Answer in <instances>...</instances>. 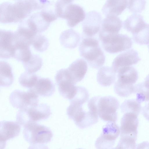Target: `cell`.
<instances>
[{"label":"cell","instance_id":"44dd1931","mask_svg":"<svg viewBox=\"0 0 149 149\" xmlns=\"http://www.w3.org/2000/svg\"><path fill=\"white\" fill-rule=\"evenodd\" d=\"M25 21L31 30L37 34L47 30L50 24L45 20L40 12L32 14Z\"/></svg>","mask_w":149,"mask_h":149},{"label":"cell","instance_id":"8d00e7d4","mask_svg":"<svg viewBox=\"0 0 149 149\" xmlns=\"http://www.w3.org/2000/svg\"><path fill=\"white\" fill-rule=\"evenodd\" d=\"M28 149H49L45 145L41 144H33L30 146Z\"/></svg>","mask_w":149,"mask_h":149},{"label":"cell","instance_id":"1f68e13d","mask_svg":"<svg viewBox=\"0 0 149 149\" xmlns=\"http://www.w3.org/2000/svg\"><path fill=\"white\" fill-rule=\"evenodd\" d=\"M132 38L136 43L141 44H149V24L145 26L138 32L132 34Z\"/></svg>","mask_w":149,"mask_h":149},{"label":"cell","instance_id":"8992f818","mask_svg":"<svg viewBox=\"0 0 149 149\" xmlns=\"http://www.w3.org/2000/svg\"><path fill=\"white\" fill-rule=\"evenodd\" d=\"M52 113L50 107L42 103L27 109L19 110L17 112L16 119L20 125L24 127L29 123L47 119Z\"/></svg>","mask_w":149,"mask_h":149},{"label":"cell","instance_id":"b9f144b4","mask_svg":"<svg viewBox=\"0 0 149 149\" xmlns=\"http://www.w3.org/2000/svg\"><path fill=\"white\" fill-rule=\"evenodd\" d=\"M77 149H84L81 148H77Z\"/></svg>","mask_w":149,"mask_h":149},{"label":"cell","instance_id":"74e56055","mask_svg":"<svg viewBox=\"0 0 149 149\" xmlns=\"http://www.w3.org/2000/svg\"><path fill=\"white\" fill-rule=\"evenodd\" d=\"M136 149H149V142L143 141L138 144Z\"/></svg>","mask_w":149,"mask_h":149},{"label":"cell","instance_id":"83f0119b","mask_svg":"<svg viewBox=\"0 0 149 149\" xmlns=\"http://www.w3.org/2000/svg\"><path fill=\"white\" fill-rule=\"evenodd\" d=\"M22 64L26 72L34 73L40 69L43 64V61L39 55L33 54L28 61Z\"/></svg>","mask_w":149,"mask_h":149},{"label":"cell","instance_id":"7c38bea8","mask_svg":"<svg viewBox=\"0 0 149 149\" xmlns=\"http://www.w3.org/2000/svg\"><path fill=\"white\" fill-rule=\"evenodd\" d=\"M120 133V128L116 123L109 122L103 127L101 134L95 141L96 148L111 149Z\"/></svg>","mask_w":149,"mask_h":149},{"label":"cell","instance_id":"7402d4cb","mask_svg":"<svg viewBox=\"0 0 149 149\" xmlns=\"http://www.w3.org/2000/svg\"><path fill=\"white\" fill-rule=\"evenodd\" d=\"M127 4V0H107L102 8V11L106 17L117 16L126 8Z\"/></svg>","mask_w":149,"mask_h":149},{"label":"cell","instance_id":"f35d334b","mask_svg":"<svg viewBox=\"0 0 149 149\" xmlns=\"http://www.w3.org/2000/svg\"><path fill=\"white\" fill-rule=\"evenodd\" d=\"M144 82L147 86L149 88V74L145 78Z\"/></svg>","mask_w":149,"mask_h":149},{"label":"cell","instance_id":"9c48e42d","mask_svg":"<svg viewBox=\"0 0 149 149\" xmlns=\"http://www.w3.org/2000/svg\"><path fill=\"white\" fill-rule=\"evenodd\" d=\"M120 103L116 98L110 96H98L97 101L98 115L103 120L116 123L117 120V110Z\"/></svg>","mask_w":149,"mask_h":149},{"label":"cell","instance_id":"4dcf8cb0","mask_svg":"<svg viewBox=\"0 0 149 149\" xmlns=\"http://www.w3.org/2000/svg\"><path fill=\"white\" fill-rule=\"evenodd\" d=\"M39 77L33 73L26 71L21 74L19 78V82L22 87L30 89L34 86Z\"/></svg>","mask_w":149,"mask_h":149},{"label":"cell","instance_id":"30bf717a","mask_svg":"<svg viewBox=\"0 0 149 149\" xmlns=\"http://www.w3.org/2000/svg\"><path fill=\"white\" fill-rule=\"evenodd\" d=\"M10 102L12 106L19 110L26 109L38 104V96L29 89L27 91L16 90L10 94Z\"/></svg>","mask_w":149,"mask_h":149},{"label":"cell","instance_id":"ab89813d","mask_svg":"<svg viewBox=\"0 0 149 149\" xmlns=\"http://www.w3.org/2000/svg\"><path fill=\"white\" fill-rule=\"evenodd\" d=\"M111 149H117L116 148V147H115V148H112Z\"/></svg>","mask_w":149,"mask_h":149},{"label":"cell","instance_id":"ba28073f","mask_svg":"<svg viewBox=\"0 0 149 149\" xmlns=\"http://www.w3.org/2000/svg\"><path fill=\"white\" fill-rule=\"evenodd\" d=\"M23 131L25 139L30 143H46L49 142L53 136L48 127L36 123H29L24 127Z\"/></svg>","mask_w":149,"mask_h":149},{"label":"cell","instance_id":"6da1fadb","mask_svg":"<svg viewBox=\"0 0 149 149\" xmlns=\"http://www.w3.org/2000/svg\"><path fill=\"white\" fill-rule=\"evenodd\" d=\"M49 3L48 1L17 0L5 2L0 4V21L7 23L21 22L33 11L44 8Z\"/></svg>","mask_w":149,"mask_h":149},{"label":"cell","instance_id":"d590c367","mask_svg":"<svg viewBox=\"0 0 149 149\" xmlns=\"http://www.w3.org/2000/svg\"><path fill=\"white\" fill-rule=\"evenodd\" d=\"M141 111L143 116L146 120L149 121V102L142 107Z\"/></svg>","mask_w":149,"mask_h":149},{"label":"cell","instance_id":"d6a6232c","mask_svg":"<svg viewBox=\"0 0 149 149\" xmlns=\"http://www.w3.org/2000/svg\"><path fill=\"white\" fill-rule=\"evenodd\" d=\"M136 139L126 136H120V139L116 147L117 149H136Z\"/></svg>","mask_w":149,"mask_h":149},{"label":"cell","instance_id":"8fae6325","mask_svg":"<svg viewBox=\"0 0 149 149\" xmlns=\"http://www.w3.org/2000/svg\"><path fill=\"white\" fill-rule=\"evenodd\" d=\"M60 94L70 100L74 97L77 91V86L71 78L67 68L58 71L55 77Z\"/></svg>","mask_w":149,"mask_h":149},{"label":"cell","instance_id":"52a82bcc","mask_svg":"<svg viewBox=\"0 0 149 149\" xmlns=\"http://www.w3.org/2000/svg\"><path fill=\"white\" fill-rule=\"evenodd\" d=\"M104 49L109 53L114 54L131 48L133 42L127 35L122 34L99 35Z\"/></svg>","mask_w":149,"mask_h":149},{"label":"cell","instance_id":"ac0fdd59","mask_svg":"<svg viewBox=\"0 0 149 149\" xmlns=\"http://www.w3.org/2000/svg\"><path fill=\"white\" fill-rule=\"evenodd\" d=\"M67 69L75 85L84 78L87 71L88 65L84 59L78 58L72 63Z\"/></svg>","mask_w":149,"mask_h":149},{"label":"cell","instance_id":"7a4b0ae2","mask_svg":"<svg viewBox=\"0 0 149 149\" xmlns=\"http://www.w3.org/2000/svg\"><path fill=\"white\" fill-rule=\"evenodd\" d=\"M85 103L81 101H71L67 109L68 117L73 120L77 127L82 129L95 124L98 121V115L95 108L87 103L89 109L85 110L82 107Z\"/></svg>","mask_w":149,"mask_h":149},{"label":"cell","instance_id":"d4e9b609","mask_svg":"<svg viewBox=\"0 0 149 149\" xmlns=\"http://www.w3.org/2000/svg\"><path fill=\"white\" fill-rule=\"evenodd\" d=\"M116 74L111 67L107 66L102 67L97 74V81L102 86H109L115 81Z\"/></svg>","mask_w":149,"mask_h":149},{"label":"cell","instance_id":"e575fe53","mask_svg":"<svg viewBox=\"0 0 149 149\" xmlns=\"http://www.w3.org/2000/svg\"><path fill=\"white\" fill-rule=\"evenodd\" d=\"M40 12L45 20L50 23L58 17L55 12L52 10L43 9Z\"/></svg>","mask_w":149,"mask_h":149},{"label":"cell","instance_id":"4fadbf2b","mask_svg":"<svg viewBox=\"0 0 149 149\" xmlns=\"http://www.w3.org/2000/svg\"><path fill=\"white\" fill-rule=\"evenodd\" d=\"M0 57L2 58L13 57L17 41L15 32L0 29Z\"/></svg>","mask_w":149,"mask_h":149},{"label":"cell","instance_id":"4316f807","mask_svg":"<svg viewBox=\"0 0 149 149\" xmlns=\"http://www.w3.org/2000/svg\"><path fill=\"white\" fill-rule=\"evenodd\" d=\"M121 112L125 113H131L137 116L142 109L141 103L134 99L125 100L120 106Z\"/></svg>","mask_w":149,"mask_h":149},{"label":"cell","instance_id":"ffe728a7","mask_svg":"<svg viewBox=\"0 0 149 149\" xmlns=\"http://www.w3.org/2000/svg\"><path fill=\"white\" fill-rule=\"evenodd\" d=\"M29 89L38 96L47 97L54 94L55 88L54 84L50 79L39 76L34 86Z\"/></svg>","mask_w":149,"mask_h":149},{"label":"cell","instance_id":"3957f363","mask_svg":"<svg viewBox=\"0 0 149 149\" xmlns=\"http://www.w3.org/2000/svg\"><path fill=\"white\" fill-rule=\"evenodd\" d=\"M79 51L80 56L93 68H100L105 63V55L98 41L95 38H84L79 45Z\"/></svg>","mask_w":149,"mask_h":149},{"label":"cell","instance_id":"d6986e66","mask_svg":"<svg viewBox=\"0 0 149 149\" xmlns=\"http://www.w3.org/2000/svg\"><path fill=\"white\" fill-rule=\"evenodd\" d=\"M122 21L117 16L109 15L102 20L99 35L118 33L122 26Z\"/></svg>","mask_w":149,"mask_h":149},{"label":"cell","instance_id":"e0dca14e","mask_svg":"<svg viewBox=\"0 0 149 149\" xmlns=\"http://www.w3.org/2000/svg\"><path fill=\"white\" fill-rule=\"evenodd\" d=\"M21 130L20 125L17 122L3 120L0 122V136L1 144L4 147L6 141L16 137Z\"/></svg>","mask_w":149,"mask_h":149},{"label":"cell","instance_id":"484cf974","mask_svg":"<svg viewBox=\"0 0 149 149\" xmlns=\"http://www.w3.org/2000/svg\"><path fill=\"white\" fill-rule=\"evenodd\" d=\"M0 86L9 87L13 83L14 77L12 68L6 62L0 61Z\"/></svg>","mask_w":149,"mask_h":149},{"label":"cell","instance_id":"5bb4252c","mask_svg":"<svg viewBox=\"0 0 149 149\" xmlns=\"http://www.w3.org/2000/svg\"><path fill=\"white\" fill-rule=\"evenodd\" d=\"M102 18L101 14L95 10L88 12L82 22L83 32L88 37L96 34L101 29Z\"/></svg>","mask_w":149,"mask_h":149},{"label":"cell","instance_id":"9a60e30c","mask_svg":"<svg viewBox=\"0 0 149 149\" xmlns=\"http://www.w3.org/2000/svg\"><path fill=\"white\" fill-rule=\"evenodd\" d=\"M138 116L131 113H125L120 122V136L129 137L137 139L139 121Z\"/></svg>","mask_w":149,"mask_h":149},{"label":"cell","instance_id":"f546056e","mask_svg":"<svg viewBox=\"0 0 149 149\" xmlns=\"http://www.w3.org/2000/svg\"><path fill=\"white\" fill-rule=\"evenodd\" d=\"M31 44L36 50L42 52L47 49L49 42L47 38L45 36L37 34L32 38Z\"/></svg>","mask_w":149,"mask_h":149},{"label":"cell","instance_id":"2e32d148","mask_svg":"<svg viewBox=\"0 0 149 149\" xmlns=\"http://www.w3.org/2000/svg\"><path fill=\"white\" fill-rule=\"evenodd\" d=\"M140 60L137 51L131 49L116 56L113 62L111 68L116 73L120 70L136 64Z\"/></svg>","mask_w":149,"mask_h":149},{"label":"cell","instance_id":"836d02e7","mask_svg":"<svg viewBox=\"0 0 149 149\" xmlns=\"http://www.w3.org/2000/svg\"><path fill=\"white\" fill-rule=\"evenodd\" d=\"M146 3L145 0H128L127 7L132 12L140 13L145 9Z\"/></svg>","mask_w":149,"mask_h":149},{"label":"cell","instance_id":"f1b7e54d","mask_svg":"<svg viewBox=\"0 0 149 149\" xmlns=\"http://www.w3.org/2000/svg\"><path fill=\"white\" fill-rule=\"evenodd\" d=\"M134 93L136 94V100L139 103L149 101V88L144 82L134 86Z\"/></svg>","mask_w":149,"mask_h":149},{"label":"cell","instance_id":"5b68a950","mask_svg":"<svg viewBox=\"0 0 149 149\" xmlns=\"http://www.w3.org/2000/svg\"><path fill=\"white\" fill-rule=\"evenodd\" d=\"M118 79L115 83L114 90L121 97H127L134 93V84L138 78L137 70L132 66L123 68L117 73Z\"/></svg>","mask_w":149,"mask_h":149},{"label":"cell","instance_id":"603a6c76","mask_svg":"<svg viewBox=\"0 0 149 149\" xmlns=\"http://www.w3.org/2000/svg\"><path fill=\"white\" fill-rule=\"evenodd\" d=\"M80 39V34L72 29L63 31L59 37L61 45L65 48L70 49L76 47L79 44Z\"/></svg>","mask_w":149,"mask_h":149},{"label":"cell","instance_id":"60d3db41","mask_svg":"<svg viewBox=\"0 0 149 149\" xmlns=\"http://www.w3.org/2000/svg\"><path fill=\"white\" fill-rule=\"evenodd\" d=\"M148 47L149 50V44L148 45Z\"/></svg>","mask_w":149,"mask_h":149},{"label":"cell","instance_id":"cb8c5ba5","mask_svg":"<svg viewBox=\"0 0 149 149\" xmlns=\"http://www.w3.org/2000/svg\"><path fill=\"white\" fill-rule=\"evenodd\" d=\"M146 24L143 16L133 14L128 17L124 21L123 25L124 29L133 34L141 30Z\"/></svg>","mask_w":149,"mask_h":149},{"label":"cell","instance_id":"277c9868","mask_svg":"<svg viewBox=\"0 0 149 149\" xmlns=\"http://www.w3.org/2000/svg\"><path fill=\"white\" fill-rule=\"evenodd\" d=\"M73 0H58L55 4V11L58 17L66 20L68 25L72 27L83 21L86 16L83 8L73 3Z\"/></svg>","mask_w":149,"mask_h":149}]
</instances>
